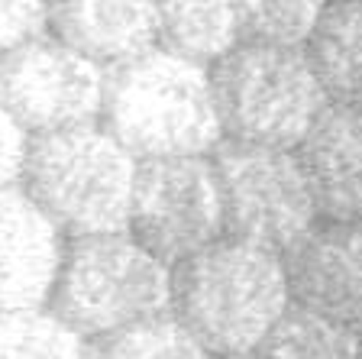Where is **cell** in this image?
<instances>
[{"label":"cell","mask_w":362,"mask_h":359,"mask_svg":"<svg viewBox=\"0 0 362 359\" xmlns=\"http://www.w3.org/2000/svg\"><path fill=\"white\" fill-rule=\"evenodd\" d=\"M129 233L175 269L223 233V195L214 159L162 156L136 169Z\"/></svg>","instance_id":"cell-7"},{"label":"cell","mask_w":362,"mask_h":359,"mask_svg":"<svg viewBox=\"0 0 362 359\" xmlns=\"http://www.w3.org/2000/svg\"><path fill=\"white\" fill-rule=\"evenodd\" d=\"M0 104L30 136L100 123L104 68L49 33L0 55Z\"/></svg>","instance_id":"cell-8"},{"label":"cell","mask_w":362,"mask_h":359,"mask_svg":"<svg viewBox=\"0 0 362 359\" xmlns=\"http://www.w3.org/2000/svg\"><path fill=\"white\" fill-rule=\"evenodd\" d=\"M158 45L211 65L240 42L236 0H156Z\"/></svg>","instance_id":"cell-14"},{"label":"cell","mask_w":362,"mask_h":359,"mask_svg":"<svg viewBox=\"0 0 362 359\" xmlns=\"http://www.w3.org/2000/svg\"><path fill=\"white\" fill-rule=\"evenodd\" d=\"M52 36L100 68L158 45L156 0H49Z\"/></svg>","instance_id":"cell-12"},{"label":"cell","mask_w":362,"mask_h":359,"mask_svg":"<svg viewBox=\"0 0 362 359\" xmlns=\"http://www.w3.org/2000/svg\"><path fill=\"white\" fill-rule=\"evenodd\" d=\"M291 304L285 256L220 237L172 269V314L217 356H249Z\"/></svg>","instance_id":"cell-2"},{"label":"cell","mask_w":362,"mask_h":359,"mask_svg":"<svg viewBox=\"0 0 362 359\" xmlns=\"http://www.w3.org/2000/svg\"><path fill=\"white\" fill-rule=\"evenodd\" d=\"M33 136L13 120V113L0 104V188L20 185L23 169H26V152H30Z\"/></svg>","instance_id":"cell-20"},{"label":"cell","mask_w":362,"mask_h":359,"mask_svg":"<svg viewBox=\"0 0 362 359\" xmlns=\"http://www.w3.org/2000/svg\"><path fill=\"white\" fill-rule=\"evenodd\" d=\"M220 359H252V356H220Z\"/></svg>","instance_id":"cell-21"},{"label":"cell","mask_w":362,"mask_h":359,"mask_svg":"<svg viewBox=\"0 0 362 359\" xmlns=\"http://www.w3.org/2000/svg\"><path fill=\"white\" fill-rule=\"evenodd\" d=\"M359 359H362V346H359Z\"/></svg>","instance_id":"cell-22"},{"label":"cell","mask_w":362,"mask_h":359,"mask_svg":"<svg viewBox=\"0 0 362 359\" xmlns=\"http://www.w3.org/2000/svg\"><path fill=\"white\" fill-rule=\"evenodd\" d=\"M324 220L362 224V107L327 104L298 146Z\"/></svg>","instance_id":"cell-11"},{"label":"cell","mask_w":362,"mask_h":359,"mask_svg":"<svg viewBox=\"0 0 362 359\" xmlns=\"http://www.w3.org/2000/svg\"><path fill=\"white\" fill-rule=\"evenodd\" d=\"M0 359H90V340L52 307L0 311Z\"/></svg>","instance_id":"cell-16"},{"label":"cell","mask_w":362,"mask_h":359,"mask_svg":"<svg viewBox=\"0 0 362 359\" xmlns=\"http://www.w3.org/2000/svg\"><path fill=\"white\" fill-rule=\"evenodd\" d=\"M327 0H236L240 42L304 49Z\"/></svg>","instance_id":"cell-18"},{"label":"cell","mask_w":362,"mask_h":359,"mask_svg":"<svg viewBox=\"0 0 362 359\" xmlns=\"http://www.w3.org/2000/svg\"><path fill=\"white\" fill-rule=\"evenodd\" d=\"M327 4H337V0H327Z\"/></svg>","instance_id":"cell-23"},{"label":"cell","mask_w":362,"mask_h":359,"mask_svg":"<svg viewBox=\"0 0 362 359\" xmlns=\"http://www.w3.org/2000/svg\"><path fill=\"white\" fill-rule=\"evenodd\" d=\"M223 195V233L285 256L320 220L298 149L223 139L211 152Z\"/></svg>","instance_id":"cell-6"},{"label":"cell","mask_w":362,"mask_h":359,"mask_svg":"<svg viewBox=\"0 0 362 359\" xmlns=\"http://www.w3.org/2000/svg\"><path fill=\"white\" fill-rule=\"evenodd\" d=\"M139 159L100 123L30 139L20 185L68 239L129 230Z\"/></svg>","instance_id":"cell-3"},{"label":"cell","mask_w":362,"mask_h":359,"mask_svg":"<svg viewBox=\"0 0 362 359\" xmlns=\"http://www.w3.org/2000/svg\"><path fill=\"white\" fill-rule=\"evenodd\" d=\"M291 301L362 337V224L324 220L285 253Z\"/></svg>","instance_id":"cell-9"},{"label":"cell","mask_w":362,"mask_h":359,"mask_svg":"<svg viewBox=\"0 0 362 359\" xmlns=\"http://www.w3.org/2000/svg\"><path fill=\"white\" fill-rule=\"evenodd\" d=\"M304 55L330 104L362 107V0L327 4Z\"/></svg>","instance_id":"cell-13"},{"label":"cell","mask_w":362,"mask_h":359,"mask_svg":"<svg viewBox=\"0 0 362 359\" xmlns=\"http://www.w3.org/2000/svg\"><path fill=\"white\" fill-rule=\"evenodd\" d=\"M52 33L49 0H0V55Z\"/></svg>","instance_id":"cell-19"},{"label":"cell","mask_w":362,"mask_h":359,"mask_svg":"<svg viewBox=\"0 0 362 359\" xmlns=\"http://www.w3.org/2000/svg\"><path fill=\"white\" fill-rule=\"evenodd\" d=\"M90 359H211L172 311L90 340Z\"/></svg>","instance_id":"cell-17"},{"label":"cell","mask_w":362,"mask_h":359,"mask_svg":"<svg viewBox=\"0 0 362 359\" xmlns=\"http://www.w3.org/2000/svg\"><path fill=\"white\" fill-rule=\"evenodd\" d=\"M68 237L23 185L0 188V311L45 307Z\"/></svg>","instance_id":"cell-10"},{"label":"cell","mask_w":362,"mask_h":359,"mask_svg":"<svg viewBox=\"0 0 362 359\" xmlns=\"http://www.w3.org/2000/svg\"><path fill=\"white\" fill-rule=\"evenodd\" d=\"M359 346L356 330L291 301L256 346V359H359Z\"/></svg>","instance_id":"cell-15"},{"label":"cell","mask_w":362,"mask_h":359,"mask_svg":"<svg viewBox=\"0 0 362 359\" xmlns=\"http://www.w3.org/2000/svg\"><path fill=\"white\" fill-rule=\"evenodd\" d=\"M223 139L298 149L317 117L327 110V94L304 49L262 42H236L211 68Z\"/></svg>","instance_id":"cell-5"},{"label":"cell","mask_w":362,"mask_h":359,"mask_svg":"<svg viewBox=\"0 0 362 359\" xmlns=\"http://www.w3.org/2000/svg\"><path fill=\"white\" fill-rule=\"evenodd\" d=\"M100 127L139 162L211 156L223 142L211 68L162 45L104 68Z\"/></svg>","instance_id":"cell-1"},{"label":"cell","mask_w":362,"mask_h":359,"mask_svg":"<svg viewBox=\"0 0 362 359\" xmlns=\"http://www.w3.org/2000/svg\"><path fill=\"white\" fill-rule=\"evenodd\" d=\"M49 307L84 340L172 311V269L129 230L71 237Z\"/></svg>","instance_id":"cell-4"}]
</instances>
